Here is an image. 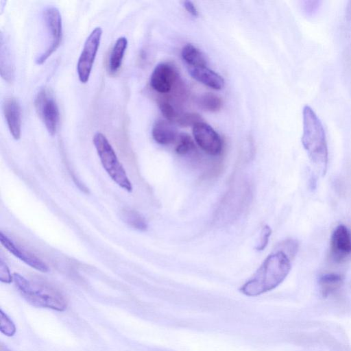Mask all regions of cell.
Instances as JSON below:
<instances>
[{
  "label": "cell",
  "mask_w": 351,
  "mask_h": 351,
  "mask_svg": "<svg viewBox=\"0 0 351 351\" xmlns=\"http://www.w3.org/2000/svg\"><path fill=\"white\" fill-rule=\"evenodd\" d=\"M182 59L190 67L206 66L207 60L202 52L192 44H187L182 49Z\"/></svg>",
  "instance_id": "cell-17"
},
{
  "label": "cell",
  "mask_w": 351,
  "mask_h": 351,
  "mask_svg": "<svg viewBox=\"0 0 351 351\" xmlns=\"http://www.w3.org/2000/svg\"><path fill=\"white\" fill-rule=\"evenodd\" d=\"M13 281L25 300L32 305L58 311L66 308V301L56 289L45 285L34 284L18 273L13 274Z\"/></svg>",
  "instance_id": "cell-3"
},
{
  "label": "cell",
  "mask_w": 351,
  "mask_h": 351,
  "mask_svg": "<svg viewBox=\"0 0 351 351\" xmlns=\"http://www.w3.org/2000/svg\"><path fill=\"white\" fill-rule=\"evenodd\" d=\"M178 80V73L172 65L160 63L153 70L150 77V85L156 92L162 94L171 90Z\"/></svg>",
  "instance_id": "cell-10"
},
{
  "label": "cell",
  "mask_w": 351,
  "mask_h": 351,
  "mask_svg": "<svg viewBox=\"0 0 351 351\" xmlns=\"http://www.w3.org/2000/svg\"><path fill=\"white\" fill-rule=\"evenodd\" d=\"M189 72L195 80L213 89L220 90L224 86L223 78L207 66L189 67Z\"/></svg>",
  "instance_id": "cell-14"
},
{
  "label": "cell",
  "mask_w": 351,
  "mask_h": 351,
  "mask_svg": "<svg viewBox=\"0 0 351 351\" xmlns=\"http://www.w3.org/2000/svg\"><path fill=\"white\" fill-rule=\"evenodd\" d=\"M298 249V244L295 240L288 239L279 245L278 250L282 251L291 259L295 255Z\"/></svg>",
  "instance_id": "cell-25"
},
{
  "label": "cell",
  "mask_w": 351,
  "mask_h": 351,
  "mask_svg": "<svg viewBox=\"0 0 351 351\" xmlns=\"http://www.w3.org/2000/svg\"><path fill=\"white\" fill-rule=\"evenodd\" d=\"M34 106L48 132L51 135L55 134L59 123L60 113L52 93L46 88H41L35 97Z\"/></svg>",
  "instance_id": "cell-5"
},
{
  "label": "cell",
  "mask_w": 351,
  "mask_h": 351,
  "mask_svg": "<svg viewBox=\"0 0 351 351\" xmlns=\"http://www.w3.org/2000/svg\"><path fill=\"white\" fill-rule=\"evenodd\" d=\"M160 110L163 117L168 121H176L180 114L176 110L167 99H160L158 103Z\"/></svg>",
  "instance_id": "cell-22"
},
{
  "label": "cell",
  "mask_w": 351,
  "mask_h": 351,
  "mask_svg": "<svg viewBox=\"0 0 351 351\" xmlns=\"http://www.w3.org/2000/svg\"><path fill=\"white\" fill-rule=\"evenodd\" d=\"M271 234V229L267 225H265L262 229L260 241L256 247L258 251L263 250L267 245L269 237Z\"/></svg>",
  "instance_id": "cell-26"
},
{
  "label": "cell",
  "mask_w": 351,
  "mask_h": 351,
  "mask_svg": "<svg viewBox=\"0 0 351 351\" xmlns=\"http://www.w3.org/2000/svg\"><path fill=\"white\" fill-rule=\"evenodd\" d=\"M152 135L157 143L167 145L176 141L179 134L170 121L158 119L152 126Z\"/></svg>",
  "instance_id": "cell-13"
},
{
  "label": "cell",
  "mask_w": 351,
  "mask_h": 351,
  "mask_svg": "<svg viewBox=\"0 0 351 351\" xmlns=\"http://www.w3.org/2000/svg\"><path fill=\"white\" fill-rule=\"evenodd\" d=\"M0 241L1 245L7 249L9 252L29 267L43 273L49 271V267L43 261L34 254H32L17 246L2 232H0Z\"/></svg>",
  "instance_id": "cell-11"
},
{
  "label": "cell",
  "mask_w": 351,
  "mask_h": 351,
  "mask_svg": "<svg viewBox=\"0 0 351 351\" xmlns=\"http://www.w3.org/2000/svg\"><path fill=\"white\" fill-rule=\"evenodd\" d=\"M291 260L281 250L272 252L240 287V292L247 296L255 297L276 289L288 276L291 267Z\"/></svg>",
  "instance_id": "cell-1"
},
{
  "label": "cell",
  "mask_w": 351,
  "mask_h": 351,
  "mask_svg": "<svg viewBox=\"0 0 351 351\" xmlns=\"http://www.w3.org/2000/svg\"><path fill=\"white\" fill-rule=\"evenodd\" d=\"M0 280L4 283H10L13 280V276L11 275L6 263L0 259Z\"/></svg>",
  "instance_id": "cell-27"
},
{
  "label": "cell",
  "mask_w": 351,
  "mask_h": 351,
  "mask_svg": "<svg viewBox=\"0 0 351 351\" xmlns=\"http://www.w3.org/2000/svg\"><path fill=\"white\" fill-rule=\"evenodd\" d=\"M195 149V145L192 138L186 133L178 135L176 152L180 156L188 154Z\"/></svg>",
  "instance_id": "cell-21"
},
{
  "label": "cell",
  "mask_w": 351,
  "mask_h": 351,
  "mask_svg": "<svg viewBox=\"0 0 351 351\" xmlns=\"http://www.w3.org/2000/svg\"><path fill=\"white\" fill-rule=\"evenodd\" d=\"M330 256L336 263H343L351 256V230L343 224L336 226L331 234Z\"/></svg>",
  "instance_id": "cell-9"
},
{
  "label": "cell",
  "mask_w": 351,
  "mask_h": 351,
  "mask_svg": "<svg viewBox=\"0 0 351 351\" xmlns=\"http://www.w3.org/2000/svg\"><path fill=\"white\" fill-rule=\"evenodd\" d=\"M194 139L198 146L206 154L217 156L221 153L223 141L219 134L204 121L193 127Z\"/></svg>",
  "instance_id": "cell-8"
},
{
  "label": "cell",
  "mask_w": 351,
  "mask_h": 351,
  "mask_svg": "<svg viewBox=\"0 0 351 351\" xmlns=\"http://www.w3.org/2000/svg\"><path fill=\"white\" fill-rule=\"evenodd\" d=\"M44 20L50 40L45 50L36 58V62L38 64L44 63L57 50L62 37V18L56 8H47L44 11Z\"/></svg>",
  "instance_id": "cell-7"
},
{
  "label": "cell",
  "mask_w": 351,
  "mask_h": 351,
  "mask_svg": "<svg viewBox=\"0 0 351 351\" xmlns=\"http://www.w3.org/2000/svg\"><path fill=\"white\" fill-rule=\"evenodd\" d=\"M121 216L125 223L136 230L145 231L148 228L147 221L143 216L133 209L124 208L121 211Z\"/></svg>",
  "instance_id": "cell-18"
},
{
  "label": "cell",
  "mask_w": 351,
  "mask_h": 351,
  "mask_svg": "<svg viewBox=\"0 0 351 351\" xmlns=\"http://www.w3.org/2000/svg\"><path fill=\"white\" fill-rule=\"evenodd\" d=\"M127 46L128 40L125 37H119L116 40L111 50L108 61V71L111 74L116 73L120 69Z\"/></svg>",
  "instance_id": "cell-16"
},
{
  "label": "cell",
  "mask_w": 351,
  "mask_h": 351,
  "mask_svg": "<svg viewBox=\"0 0 351 351\" xmlns=\"http://www.w3.org/2000/svg\"><path fill=\"white\" fill-rule=\"evenodd\" d=\"M93 141L101 163L110 178L120 187L131 192L132 183L105 135L97 132L93 136Z\"/></svg>",
  "instance_id": "cell-4"
},
{
  "label": "cell",
  "mask_w": 351,
  "mask_h": 351,
  "mask_svg": "<svg viewBox=\"0 0 351 351\" xmlns=\"http://www.w3.org/2000/svg\"><path fill=\"white\" fill-rule=\"evenodd\" d=\"M199 105L209 112H217L221 108L222 100L217 95L206 93L202 95L198 99Z\"/></svg>",
  "instance_id": "cell-20"
},
{
  "label": "cell",
  "mask_w": 351,
  "mask_h": 351,
  "mask_svg": "<svg viewBox=\"0 0 351 351\" xmlns=\"http://www.w3.org/2000/svg\"><path fill=\"white\" fill-rule=\"evenodd\" d=\"M1 75L6 81L10 82L14 76L13 65L10 53L6 45L1 40Z\"/></svg>",
  "instance_id": "cell-19"
},
{
  "label": "cell",
  "mask_w": 351,
  "mask_h": 351,
  "mask_svg": "<svg viewBox=\"0 0 351 351\" xmlns=\"http://www.w3.org/2000/svg\"><path fill=\"white\" fill-rule=\"evenodd\" d=\"M302 143L307 155L322 176H324L328 167V152L323 125L308 105L302 109Z\"/></svg>",
  "instance_id": "cell-2"
},
{
  "label": "cell",
  "mask_w": 351,
  "mask_h": 351,
  "mask_svg": "<svg viewBox=\"0 0 351 351\" xmlns=\"http://www.w3.org/2000/svg\"><path fill=\"white\" fill-rule=\"evenodd\" d=\"M176 123L182 127H188L193 125V127L197 123L202 121L201 116L197 113L187 112L179 114L176 119Z\"/></svg>",
  "instance_id": "cell-24"
},
{
  "label": "cell",
  "mask_w": 351,
  "mask_h": 351,
  "mask_svg": "<svg viewBox=\"0 0 351 351\" xmlns=\"http://www.w3.org/2000/svg\"><path fill=\"white\" fill-rule=\"evenodd\" d=\"M0 330L8 337L13 336L16 332V327L10 318L0 310Z\"/></svg>",
  "instance_id": "cell-23"
},
{
  "label": "cell",
  "mask_w": 351,
  "mask_h": 351,
  "mask_svg": "<svg viewBox=\"0 0 351 351\" xmlns=\"http://www.w3.org/2000/svg\"><path fill=\"white\" fill-rule=\"evenodd\" d=\"M0 351H11V350L3 346H1Z\"/></svg>",
  "instance_id": "cell-29"
},
{
  "label": "cell",
  "mask_w": 351,
  "mask_h": 351,
  "mask_svg": "<svg viewBox=\"0 0 351 351\" xmlns=\"http://www.w3.org/2000/svg\"><path fill=\"white\" fill-rule=\"evenodd\" d=\"M3 112L10 134L19 140L21 132V110L18 100L14 97L6 98L3 103Z\"/></svg>",
  "instance_id": "cell-12"
},
{
  "label": "cell",
  "mask_w": 351,
  "mask_h": 351,
  "mask_svg": "<svg viewBox=\"0 0 351 351\" xmlns=\"http://www.w3.org/2000/svg\"><path fill=\"white\" fill-rule=\"evenodd\" d=\"M343 283V277L335 273H326L321 275L318 285L323 297L326 298L337 291Z\"/></svg>",
  "instance_id": "cell-15"
},
{
  "label": "cell",
  "mask_w": 351,
  "mask_h": 351,
  "mask_svg": "<svg viewBox=\"0 0 351 351\" xmlns=\"http://www.w3.org/2000/svg\"><path fill=\"white\" fill-rule=\"evenodd\" d=\"M184 7L186 11L193 16H197L199 13L194 3L191 1H184L183 2Z\"/></svg>",
  "instance_id": "cell-28"
},
{
  "label": "cell",
  "mask_w": 351,
  "mask_h": 351,
  "mask_svg": "<svg viewBox=\"0 0 351 351\" xmlns=\"http://www.w3.org/2000/svg\"><path fill=\"white\" fill-rule=\"evenodd\" d=\"M101 36V28L97 27L91 32L84 43L77 64L78 78L83 84L86 83L89 80Z\"/></svg>",
  "instance_id": "cell-6"
}]
</instances>
